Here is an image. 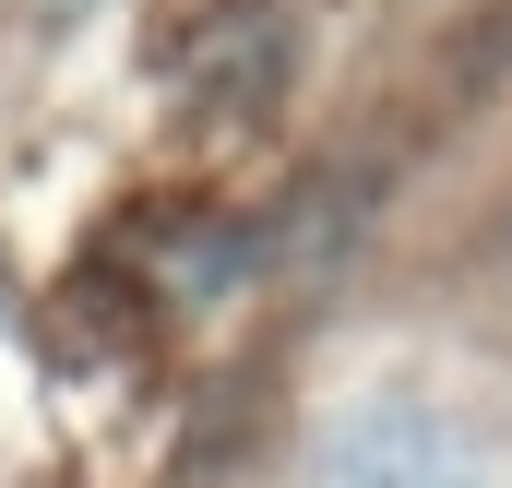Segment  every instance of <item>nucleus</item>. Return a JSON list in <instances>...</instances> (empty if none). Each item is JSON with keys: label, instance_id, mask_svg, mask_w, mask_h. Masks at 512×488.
<instances>
[{"label": "nucleus", "instance_id": "nucleus-1", "mask_svg": "<svg viewBox=\"0 0 512 488\" xmlns=\"http://www.w3.org/2000/svg\"><path fill=\"white\" fill-rule=\"evenodd\" d=\"M298 488H501V453L441 393H346L310 429Z\"/></svg>", "mask_w": 512, "mask_h": 488}]
</instances>
